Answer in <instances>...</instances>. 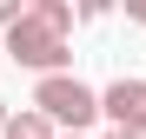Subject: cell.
Segmentation results:
<instances>
[{"label": "cell", "instance_id": "6da1fadb", "mask_svg": "<svg viewBox=\"0 0 146 139\" xmlns=\"http://www.w3.org/2000/svg\"><path fill=\"white\" fill-rule=\"evenodd\" d=\"M33 113H46V119L66 126V132H86L93 119H100V93H93L86 80H73V73H46L33 86Z\"/></svg>", "mask_w": 146, "mask_h": 139}, {"label": "cell", "instance_id": "7a4b0ae2", "mask_svg": "<svg viewBox=\"0 0 146 139\" xmlns=\"http://www.w3.org/2000/svg\"><path fill=\"white\" fill-rule=\"evenodd\" d=\"M0 46H7V60H13V66H33L40 80H46V73H66V60H73V53H66V40H60L53 27H40L33 13L20 20V27L0 40Z\"/></svg>", "mask_w": 146, "mask_h": 139}, {"label": "cell", "instance_id": "3957f363", "mask_svg": "<svg viewBox=\"0 0 146 139\" xmlns=\"http://www.w3.org/2000/svg\"><path fill=\"white\" fill-rule=\"evenodd\" d=\"M100 113L113 119V132H139L146 139V80H113L100 93Z\"/></svg>", "mask_w": 146, "mask_h": 139}, {"label": "cell", "instance_id": "277c9868", "mask_svg": "<svg viewBox=\"0 0 146 139\" xmlns=\"http://www.w3.org/2000/svg\"><path fill=\"white\" fill-rule=\"evenodd\" d=\"M7 139H60V126L46 119V113H33V106H20L13 119H7Z\"/></svg>", "mask_w": 146, "mask_h": 139}, {"label": "cell", "instance_id": "5b68a950", "mask_svg": "<svg viewBox=\"0 0 146 139\" xmlns=\"http://www.w3.org/2000/svg\"><path fill=\"white\" fill-rule=\"evenodd\" d=\"M33 20H40V27H53L60 40L73 33V20H80V13H73V0H33Z\"/></svg>", "mask_w": 146, "mask_h": 139}, {"label": "cell", "instance_id": "8992f818", "mask_svg": "<svg viewBox=\"0 0 146 139\" xmlns=\"http://www.w3.org/2000/svg\"><path fill=\"white\" fill-rule=\"evenodd\" d=\"M27 13H33L27 0H0V33H13V27H20V20H27Z\"/></svg>", "mask_w": 146, "mask_h": 139}, {"label": "cell", "instance_id": "52a82bcc", "mask_svg": "<svg viewBox=\"0 0 146 139\" xmlns=\"http://www.w3.org/2000/svg\"><path fill=\"white\" fill-rule=\"evenodd\" d=\"M126 20H139V27H146V0H126Z\"/></svg>", "mask_w": 146, "mask_h": 139}, {"label": "cell", "instance_id": "ba28073f", "mask_svg": "<svg viewBox=\"0 0 146 139\" xmlns=\"http://www.w3.org/2000/svg\"><path fill=\"white\" fill-rule=\"evenodd\" d=\"M7 119H13V113H7V99H0V139H7Z\"/></svg>", "mask_w": 146, "mask_h": 139}, {"label": "cell", "instance_id": "9c48e42d", "mask_svg": "<svg viewBox=\"0 0 146 139\" xmlns=\"http://www.w3.org/2000/svg\"><path fill=\"white\" fill-rule=\"evenodd\" d=\"M106 139H139V132H106Z\"/></svg>", "mask_w": 146, "mask_h": 139}, {"label": "cell", "instance_id": "30bf717a", "mask_svg": "<svg viewBox=\"0 0 146 139\" xmlns=\"http://www.w3.org/2000/svg\"><path fill=\"white\" fill-rule=\"evenodd\" d=\"M60 139H86V132H60Z\"/></svg>", "mask_w": 146, "mask_h": 139}, {"label": "cell", "instance_id": "8fae6325", "mask_svg": "<svg viewBox=\"0 0 146 139\" xmlns=\"http://www.w3.org/2000/svg\"><path fill=\"white\" fill-rule=\"evenodd\" d=\"M0 60H7V46H0Z\"/></svg>", "mask_w": 146, "mask_h": 139}]
</instances>
